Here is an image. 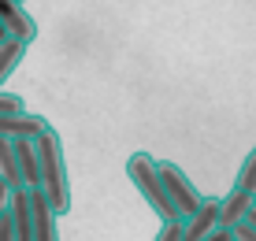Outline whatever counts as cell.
<instances>
[{
	"label": "cell",
	"mask_w": 256,
	"mask_h": 241,
	"mask_svg": "<svg viewBox=\"0 0 256 241\" xmlns=\"http://www.w3.org/2000/svg\"><path fill=\"white\" fill-rule=\"evenodd\" d=\"M252 208H256V200L249 193H242V190H230L226 197H219V230H226V234L238 230Z\"/></svg>",
	"instance_id": "8"
},
{
	"label": "cell",
	"mask_w": 256,
	"mask_h": 241,
	"mask_svg": "<svg viewBox=\"0 0 256 241\" xmlns=\"http://www.w3.org/2000/svg\"><path fill=\"white\" fill-rule=\"evenodd\" d=\"M38 148V190L48 197L56 216L70 212V174H67V160H64V141L56 130H48L45 138L34 141Z\"/></svg>",
	"instance_id": "1"
},
{
	"label": "cell",
	"mask_w": 256,
	"mask_h": 241,
	"mask_svg": "<svg viewBox=\"0 0 256 241\" xmlns=\"http://www.w3.org/2000/svg\"><path fill=\"white\" fill-rule=\"evenodd\" d=\"M0 41H8V34H4V26H0Z\"/></svg>",
	"instance_id": "18"
},
{
	"label": "cell",
	"mask_w": 256,
	"mask_h": 241,
	"mask_svg": "<svg viewBox=\"0 0 256 241\" xmlns=\"http://www.w3.org/2000/svg\"><path fill=\"white\" fill-rule=\"evenodd\" d=\"M216 230H219V197H204V204L190 219H182V241H204Z\"/></svg>",
	"instance_id": "7"
},
{
	"label": "cell",
	"mask_w": 256,
	"mask_h": 241,
	"mask_svg": "<svg viewBox=\"0 0 256 241\" xmlns=\"http://www.w3.org/2000/svg\"><path fill=\"white\" fill-rule=\"evenodd\" d=\"M52 126H48V119L45 115H30V112H22V115H0V138H8V141H38V138H45Z\"/></svg>",
	"instance_id": "6"
},
{
	"label": "cell",
	"mask_w": 256,
	"mask_h": 241,
	"mask_svg": "<svg viewBox=\"0 0 256 241\" xmlns=\"http://www.w3.org/2000/svg\"><path fill=\"white\" fill-rule=\"evenodd\" d=\"M126 178H130V186L145 197V204H148V208H152L164 222L178 219V212L171 208V200H167V193H164V186H160L156 160L148 156V152H130V160H126Z\"/></svg>",
	"instance_id": "2"
},
{
	"label": "cell",
	"mask_w": 256,
	"mask_h": 241,
	"mask_svg": "<svg viewBox=\"0 0 256 241\" xmlns=\"http://www.w3.org/2000/svg\"><path fill=\"white\" fill-rule=\"evenodd\" d=\"M0 182L8 186L12 193L22 190V178H19V164H15V148L8 138H0Z\"/></svg>",
	"instance_id": "11"
},
{
	"label": "cell",
	"mask_w": 256,
	"mask_h": 241,
	"mask_svg": "<svg viewBox=\"0 0 256 241\" xmlns=\"http://www.w3.org/2000/svg\"><path fill=\"white\" fill-rule=\"evenodd\" d=\"M30 197V219H34V241H60V216L52 212L48 197L41 190H26Z\"/></svg>",
	"instance_id": "5"
},
{
	"label": "cell",
	"mask_w": 256,
	"mask_h": 241,
	"mask_svg": "<svg viewBox=\"0 0 256 241\" xmlns=\"http://www.w3.org/2000/svg\"><path fill=\"white\" fill-rule=\"evenodd\" d=\"M8 204H12V190H8V186L0 182V216L8 212Z\"/></svg>",
	"instance_id": "16"
},
{
	"label": "cell",
	"mask_w": 256,
	"mask_h": 241,
	"mask_svg": "<svg viewBox=\"0 0 256 241\" xmlns=\"http://www.w3.org/2000/svg\"><path fill=\"white\" fill-rule=\"evenodd\" d=\"M204 241H230V234H226V230H216V234H208Z\"/></svg>",
	"instance_id": "17"
},
{
	"label": "cell",
	"mask_w": 256,
	"mask_h": 241,
	"mask_svg": "<svg viewBox=\"0 0 256 241\" xmlns=\"http://www.w3.org/2000/svg\"><path fill=\"white\" fill-rule=\"evenodd\" d=\"M156 174H160V186H164L167 200H171V208L178 212V219H190L193 212L204 204V193L190 182V174L182 171L178 164H171V160H156Z\"/></svg>",
	"instance_id": "3"
},
{
	"label": "cell",
	"mask_w": 256,
	"mask_h": 241,
	"mask_svg": "<svg viewBox=\"0 0 256 241\" xmlns=\"http://www.w3.org/2000/svg\"><path fill=\"white\" fill-rule=\"evenodd\" d=\"M22 56H26V44H19V41H0V89H4L8 78H12V70L22 64Z\"/></svg>",
	"instance_id": "12"
},
{
	"label": "cell",
	"mask_w": 256,
	"mask_h": 241,
	"mask_svg": "<svg viewBox=\"0 0 256 241\" xmlns=\"http://www.w3.org/2000/svg\"><path fill=\"white\" fill-rule=\"evenodd\" d=\"M15 148V164H19V178H22V190H38V148H34V141H12Z\"/></svg>",
	"instance_id": "9"
},
{
	"label": "cell",
	"mask_w": 256,
	"mask_h": 241,
	"mask_svg": "<svg viewBox=\"0 0 256 241\" xmlns=\"http://www.w3.org/2000/svg\"><path fill=\"white\" fill-rule=\"evenodd\" d=\"M0 26H4L8 41H19L30 48V41H38V22L19 0H0Z\"/></svg>",
	"instance_id": "4"
},
{
	"label": "cell",
	"mask_w": 256,
	"mask_h": 241,
	"mask_svg": "<svg viewBox=\"0 0 256 241\" xmlns=\"http://www.w3.org/2000/svg\"><path fill=\"white\" fill-rule=\"evenodd\" d=\"M234 190L249 193V197L256 200V148H252V152L242 160V171H238V182H234Z\"/></svg>",
	"instance_id": "13"
},
{
	"label": "cell",
	"mask_w": 256,
	"mask_h": 241,
	"mask_svg": "<svg viewBox=\"0 0 256 241\" xmlns=\"http://www.w3.org/2000/svg\"><path fill=\"white\" fill-rule=\"evenodd\" d=\"M152 241H182V219H171V222H160V234Z\"/></svg>",
	"instance_id": "15"
},
{
	"label": "cell",
	"mask_w": 256,
	"mask_h": 241,
	"mask_svg": "<svg viewBox=\"0 0 256 241\" xmlns=\"http://www.w3.org/2000/svg\"><path fill=\"white\" fill-rule=\"evenodd\" d=\"M8 212H12L15 241H34V219H30V197H26V190L12 193V204H8Z\"/></svg>",
	"instance_id": "10"
},
{
	"label": "cell",
	"mask_w": 256,
	"mask_h": 241,
	"mask_svg": "<svg viewBox=\"0 0 256 241\" xmlns=\"http://www.w3.org/2000/svg\"><path fill=\"white\" fill-rule=\"evenodd\" d=\"M22 112H26L22 96L19 93H4V89H0V115H22Z\"/></svg>",
	"instance_id": "14"
},
{
	"label": "cell",
	"mask_w": 256,
	"mask_h": 241,
	"mask_svg": "<svg viewBox=\"0 0 256 241\" xmlns=\"http://www.w3.org/2000/svg\"><path fill=\"white\" fill-rule=\"evenodd\" d=\"M19 4H22V0H19Z\"/></svg>",
	"instance_id": "19"
}]
</instances>
